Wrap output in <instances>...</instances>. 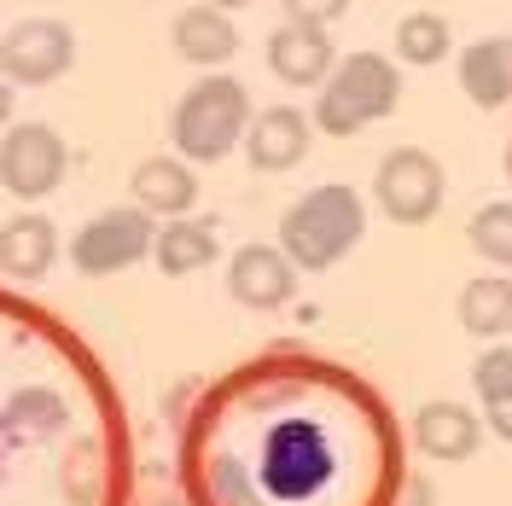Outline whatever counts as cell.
<instances>
[{
	"label": "cell",
	"instance_id": "obj_6",
	"mask_svg": "<svg viewBox=\"0 0 512 506\" xmlns=\"http://www.w3.org/2000/svg\"><path fill=\"white\" fill-rule=\"evenodd\" d=\"M64 134L47 123H12L6 128V140H0V187L12 192V198H47V192H59L64 181Z\"/></svg>",
	"mask_w": 512,
	"mask_h": 506
},
{
	"label": "cell",
	"instance_id": "obj_2",
	"mask_svg": "<svg viewBox=\"0 0 512 506\" xmlns=\"http://www.w3.org/2000/svg\"><path fill=\"white\" fill-rule=\"evenodd\" d=\"M245 128H251V94H245V82H233V76H204V82L187 88V99L175 105L169 140H175L181 158L216 163V158L233 152V140H245Z\"/></svg>",
	"mask_w": 512,
	"mask_h": 506
},
{
	"label": "cell",
	"instance_id": "obj_3",
	"mask_svg": "<svg viewBox=\"0 0 512 506\" xmlns=\"http://www.w3.org/2000/svg\"><path fill=\"white\" fill-rule=\"evenodd\" d=\"M396 99H402V76H396V64L384 59V53H350V59L332 64L326 94L315 99V117H309V123L344 140V134H361L367 123L390 117Z\"/></svg>",
	"mask_w": 512,
	"mask_h": 506
},
{
	"label": "cell",
	"instance_id": "obj_19",
	"mask_svg": "<svg viewBox=\"0 0 512 506\" xmlns=\"http://www.w3.org/2000/svg\"><path fill=\"white\" fill-rule=\"evenodd\" d=\"M64 402L53 390H41V384H24V390H12L6 396V408H0V425L12 431V437H24V443H47V437H59L64 431Z\"/></svg>",
	"mask_w": 512,
	"mask_h": 506
},
{
	"label": "cell",
	"instance_id": "obj_28",
	"mask_svg": "<svg viewBox=\"0 0 512 506\" xmlns=\"http://www.w3.org/2000/svg\"><path fill=\"white\" fill-rule=\"evenodd\" d=\"M204 6H216V12H239V6H251V0H204Z\"/></svg>",
	"mask_w": 512,
	"mask_h": 506
},
{
	"label": "cell",
	"instance_id": "obj_24",
	"mask_svg": "<svg viewBox=\"0 0 512 506\" xmlns=\"http://www.w3.org/2000/svg\"><path fill=\"white\" fill-rule=\"evenodd\" d=\"M280 12H286V24H338L344 12H350V0H280Z\"/></svg>",
	"mask_w": 512,
	"mask_h": 506
},
{
	"label": "cell",
	"instance_id": "obj_18",
	"mask_svg": "<svg viewBox=\"0 0 512 506\" xmlns=\"http://www.w3.org/2000/svg\"><path fill=\"white\" fill-rule=\"evenodd\" d=\"M460 326L472 338H501L512 332V280L507 274H478L460 291Z\"/></svg>",
	"mask_w": 512,
	"mask_h": 506
},
{
	"label": "cell",
	"instance_id": "obj_10",
	"mask_svg": "<svg viewBox=\"0 0 512 506\" xmlns=\"http://www.w3.org/2000/svg\"><path fill=\"white\" fill-rule=\"evenodd\" d=\"M315 134V123L297 111V105H274V111H256L251 128H245V158L256 163V169H268V175H286V169H297V163L309 158V140Z\"/></svg>",
	"mask_w": 512,
	"mask_h": 506
},
{
	"label": "cell",
	"instance_id": "obj_5",
	"mask_svg": "<svg viewBox=\"0 0 512 506\" xmlns=\"http://www.w3.org/2000/svg\"><path fill=\"white\" fill-rule=\"evenodd\" d=\"M443 192H448L443 163L431 158V152H419V146H396L379 163V175H373V198H379V210L396 227L431 222L443 210Z\"/></svg>",
	"mask_w": 512,
	"mask_h": 506
},
{
	"label": "cell",
	"instance_id": "obj_25",
	"mask_svg": "<svg viewBox=\"0 0 512 506\" xmlns=\"http://www.w3.org/2000/svg\"><path fill=\"white\" fill-rule=\"evenodd\" d=\"M483 431H495V437H507V443H512V396L483 402Z\"/></svg>",
	"mask_w": 512,
	"mask_h": 506
},
{
	"label": "cell",
	"instance_id": "obj_12",
	"mask_svg": "<svg viewBox=\"0 0 512 506\" xmlns=\"http://www.w3.org/2000/svg\"><path fill=\"white\" fill-rule=\"evenodd\" d=\"M414 443L431 460H466L483 443V419L466 402H425L414 413Z\"/></svg>",
	"mask_w": 512,
	"mask_h": 506
},
{
	"label": "cell",
	"instance_id": "obj_8",
	"mask_svg": "<svg viewBox=\"0 0 512 506\" xmlns=\"http://www.w3.org/2000/svg\"><path fill=\"white\" fill-rule=\"evenodd\" d=\"M332 472V454L320 443L315 425H286L262 443V477H268V495H286V501H303L315 495Z\"/></svg>",
	"mask_w": 512,
	"mask_h": 506
},
{
	"label": "cell",
	"instance_id": "obj_21",
	"mask_svg": "<svg viewBox=\"0 0 512 506\" xmlns=\"http://www.w3.org/2000/svg\"><path fill=\"white\" fill-rule=\"evenodd\" d=\"M472 251L483 262H495V268H512V198H495V204H483L478 216H472Z\"/></svg>",
	"mask_w": 512,
	"mask_h": 506
},
{
	"label": "cell",
	"instance_id": "obj_9",
	"mask_svg": "<svg viewBox=\"0 0 512 506\" xmlns=\"http://www.w3.org/2000/svg\"><path fill=\"white\" fill-rule=\"evenodd\" d=\"M227 291H233L239 309H256V315L286 309L297 297V262L280 245H245L227 262Z\"/></svg>",
	"mask_w": 512,
	"mask_h": 506
},
{
	"label": "cell",
	"instance_id": "obj_26",
	"mask_svg": "<svg viewBox=\"0 0 512 506\" xmlns=\"http://www.w3.org/2000/svg\"><path fill=\"white\" fill-rule=\"evenodd\" d=\"M402 506H431V483H425V477H408V495H402Z\"/></svg>",
	"mask_w": 512,
	"mask_h": 506
},
{
	"label": "cell",
	"instance_id": "obj_4",
	"mask_svg": "<svg viewBox=\"0 0 512 506\" xmlns=\"http://www.w3.org/2000/svg\"><path fill=\"white\" fill-rule=\"evenodd\" d=\"M152 245H158L152 210L123 204V210H99L94 222L70 239V262H76V274H82V280H105V274L134 268Z\"/></svg>",
	"mask_w": 512,
	"mask_h": 506
},
{
	"label": "cell",
	"instance_id": "obj_11",
	"mask_svg": "<svg viewBox=\"0 0 512 506\" xmlns=\"http://www.w3.org/2000/svg\"><path fill=\"white\" fill-rule=\"evenodd\" d=\"M332 64H338V53L320 24H280L268 35V70L291 88H320L332 76Z\"/></svg>",
	"mask_w": 512,
	"mask_h": 506
},
{
	"label": "cell",
	"instance_id": "obj_17",
	"mask_svg": "<svg viewBox=\"0 0 512 506\" xmlns=\"http://www.w3.org/2000/svg\"><path fill=\"white\" fill-rule=\"evenodd\" d=\"M169 35H175V53L192 64H227L239 53V30L227 24V12H216V6H187Z\"/></svg>",
	"mask_w": 512,
	"mask_h": 506
},
{
	"label": "cell",
	"instance_id": "obj_14",
	"mask_svg": "<svg viewBox=\"0 0 512 506\" xmlns=\"http://www.w3.org/2000/svg\"><path fill=\"white\" fill-rule=\"evenodd\" d=\"M53 256H59V227L47 222V216H12V222L0 227V274H12V280H41L47 268H53Z\"/></svg>",
	"mask_w": 512,
	"mask_h": 506
},
{
	"label": "cell",
	"instance_id": "obj_15",
	"mask_svg": "<svg viewBox=\"0 0 512 506\" xmlns=\"http://www.w3.org/2000/svg\"><path fill=\"white\" fill-rule=\"evenodd\" d=\"M152 256H158V268L169 274V280H187V274H198V268H210V262H216V222L169 216V222L158 227Z\"/></svg>",
	"mask_w": 512,
	"mask_h": 506
},
{
	"label": "cell",
	"instance_id": "obj_1",
	"mask_svg": "<svg viewBox=\"0 0 512 506\" xmlns=\"http://www.w3.org/2000/svg\"><path fill=\"white\" fill-rule=\"evenodd\" d=\"M361 233H367V204H361V192L355 187H315L286 210V222H280V251H286L297 268L320 274V268L344 262V256L361 245Z\"/></svg>",
	"mask_w": 512,
	"mask_h": 506
},
{
	"label": "cell",
	"instance_id": "obj_22",
	"mask_svg": "<svg viewBox=\"0 0 512 506\" xmlns=\"http://www.w3.org/2000/svg\"><path fill=\"white\" fill-rule=\"evenodd\" d=\"M396 53H402V64H437L448 53V24L437 12H408L396 24Z\"/></svg>",
	"mask_w": 512,
	"mask_h": 506
},
{
	"label": "cell",
	"instance_id": "obj_13",
	"mask_svg": "<svg viewBox=\"0 0 512 506\" xmlns=\"http://www.w3.org/2000/svg\"><path fill=\"white\" fill-rule=\"evenodd\" d=\"M128 192H134V204L152 210V216H192V204H198V175H192L181 158H146V163H134Z\"/></svg>",
	"mask_w": 512,
	"mask_h": 506
},
{
	"label": "cell",
	"instance_id": "obj_20",
	"mask_svg": "<svg viewBox=\"0 0 512 506\" xmlns=\"http://www.w3.org/2000/svg\"><path fill=\"white\" fill-rule=\"evenodd\" d=\"M59 489L70 506H99L105 495V448L94 437H76L59 460Z\"/></svg>",
	"mask_w": 512,
	"mask_h": 506
},
{
	"label": "cell",
	"instance_id": "obj_23",
	"mask_svg": "<svg viewBox=\"0 0 512 506\" xmlns=\"http://www.w3.org/2000/svg\"><path fill=\"white\" fill-rule=\"evenodd\" d=\"M472 390H478L483 402H501V396H512V344L483 349L478 367H472Z\"/></svg>",
	"mask_w": 512,
	"mask_h": 506
},
{
	"label": "cell",
	"instance_id": "obj_16",
	"mask_svg": "<svg viewBox=\"0 0 512 506\" xmlns=\"http://www.w3.org/2000/svg\"><path fill=\"white\" fill-rule=\"evenodd\" d=\"M460 94L472 99V105H483V111L507 105L512 99V41L489 35L478 47H466V59H460Z\"/></svg>",
	"mask_w": 512,
	"mask_h": 506
},
{
	"label": "cell",
	"instance_id": "obj_27",
	"mask_svg": "<svg viewBox=\"0 0 512 506\" xmlns=\"http://www.w3.org/2000/svg\"><path fill=\"white\" fill-rule=\"evenodd\" d=\"M12 105H18V94H12V82L0 76V128L12 123Z\"/></svg>",
	"mask_w": 512,
	"mask_h": 506
},
{
	"label": "cell",
	"instance_id": "obj_7",
	"mask_svg": "<svg viewBox=\"0 0 512 506\" xmlns=\"http://www.w3.org/2000/svg\"><path fill=\"white\" fill-rule=\"evenodd\" d=\"M70 64H76V35L59 18H24L0 35V76L6 82L41 88V82H59Z\"/></svg>",
	"mask_w": 512,
	"mask_h": 506
}]
</instances>
